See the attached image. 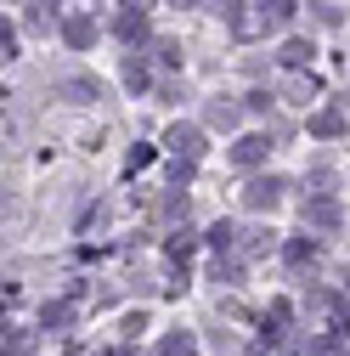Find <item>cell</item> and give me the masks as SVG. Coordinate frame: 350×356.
<instances>
[{
  "label": "cell",
  "mask_w": 350,
  "mask_h": 356,
  "mask_svg": "<svg viewBox=\"0 0 350 356\" xmlns=\"http://www.w3.org/2000/svg\"><path fill=\"white\" fill-rule=\"evenodd\" d=\"M299 220H305V227H311V232H322V238H333V232L344 227V209L333 204V193H311V198L299 204Z\"/></svg>",
  "instance_id": "cell-1"
},
{
  "label": "cell",
  "mask_w": 350,
  "mask_h": 356,
  "mask_svg": "<svg viewBox=\"0 0 350 356\" xmlns=\"http://www.w3.org/2000/svg\"><path fill=\"white\" fill-rule=\"evenodd\" d=\"M283 193H288L283 175H249V181H243V209L266 215V209H277V204H283Z\"/></svg>",
  "instance_id": "cell-2"
},
{
  "label": "cell",
  "mask_w": 350,
  "mask_h": 356,
  "mask_svg": "<svg viewBox=\"0 0 350 356\" xmlns=\"http://www.w3.org/2000/svg\"><path fill=\"white\" fill-rule=\"evenodd\" d=\"M164 147H169L175 159H187V164H198V159L209 153V147H203V130H198V124H169V130H164Z\"/></svg>",
  "instance_id": "cell-3"
},
{
  "label": "cell",
  "mask_w": 350,
  "mask_h": 356,
  "mask_svg": "<svg viewBox=\"0 0 350 356\" xmlns=\"http://www.w3.org/2000/svg\"><path fill=\"white\" fill-rule=\"evenodd\" d=\"M57 34H62L68 51H91V46H97V23L85 17V12H68V17L57 23Z\"/></svg>",
  "instance_id": "cell-4"
},
{
  "label": "cell",
  "mask_w": 350,
  "mask_h": 356,
  "mask_svg": "<svg viewBox=\"0 0 350 356\" xmlns=\"http://www.w3.org/2000/svg\"><path fill=\"white\" fill-rule=\"evenodd\" d=\"M311 136H317V142L350 136V113H344V108H317V113H311Z\"/></svg>",
  "instance_id": "cell-5"
},
{
  "label": "cell",
  "mask_w": 350,
  "mask_h": 356,
  "mask_svg": "<svg viewBox=\"0 0 350 356\" xmlns=\"http://www.w3.org/2000/svg\"><path fill=\"white\" fill-rule=\"evenodd\" d=\"M272 159V136H238L232 142V164L238 170H254V164H266Z\"/></svg>",
  "instance_id": "cell-6"
},
{
  "label": "cell",
  "mask_w": 350,
  "mask_h": 356,
  "mask_svg": "<svg viewBox=\"0 0 350 356\" xmlns=\"http://www.w3.org/2000/svg\"><path fill=\"white\" fill-rule=\"evenodd\" d=\"M238 119H243V108H238L232 97H215V102L203 108V124H209V130H238Z\"/></svg>",
  "instance_id": "cell-7"
},
{
  "label": "cell",
  "mask_w": 350,
  "mask_h": 356,
  "mask_svg": "<svg viewBox=\"0 0 350 356\" xmlns=\"http://www.w3.org/2000/svg\"><path fill=\"white\" fill-rule=\"evenodd\" d=\"M113 34H119V40H142V34H147V6L124 0V12H119V23H113Z\"/></svg>",
  "instance_id": "cell-8"
},
{
  "label": "cell",
  "mask_w": 350,
  "mask_h": 356,
  "mask_svg": "<svg viewBox=\"0 0 350 356\" xmlns=\"http://www.w3.org/2000/svg\"><path fill=\"white\" fill-rule=\"evenodd\" d=\"M311 57H317V46H311V40H283V46H277V63H283V68H294V74L311 63Z\"/></svg>",
  "instance_id": "cell-9"
},
{
  "label": "cell",
  "mask_w": 350,
  "mask_h": 356,
  "mask_svg": "<svg viewBox=\"0 0 350 356\" xmlns=\"http://www.w3.org/2000/svg\"><path fill=\"white\" fill-rule=\"evenodd\" d=\"M40 323H46L51 334H62L74 323V300H51V305H40Z\"/></svg>",
  "instance_id": "cell-10"
},
{
  "label": "cell",
  "mask_w": 350,
  "mask_h": 356,
  "mask_svg": "<svg viewBox=\"0 0 350 356\" xmlns=\"http://www.w3.org/2000/svg\"><path fill=\"white\" fill-rule=\"evenodd\" d=\"M57 23V6H51V0H28V34H46Z\"/></svg>",
  "instance_id": "cell-11"
},
{
  "label": "cell",
  "mask_w": 350,
  "mask_h": 356,
  "mask_svg": "<svg viewBox=\"0 0 350 356\" xmlns=\"http://www.w3.org/2000/svg\"><path fill=\"white\" fill-rule=\"evenodd\" d=\"M124 85H130V91H147V85H153L147 57H130V63H124Z\"/></svg>",
  "instance_id": "cell-12"
},
{
  "label": "cell",
  "mask_w": 350,
  "mask_h": 356,
  "mask_svg": "<svg viewBox=\"0 0 350 356\" xmlns=\"http://www.w3.org/2000/svg\"><path fill=\"white\" fill-rule=\"evenodd\" d=\"M232 243H238V227H232V220H215V227H209V249L215 254H232Z\"/></svg>",
  "instance_id": "cell-13"
},
{
  "label": "cell",
  "mask_w": 350,
  "mask_h": 356,
  "mask_svg": "<svg viewBox=\"0 0 350 356\" xmlns=\"http://www.w3.org/2000/svg\"><path fill=\"white\" fill-rule=\"evenodd\" d=\"M283 260H288V266H311V260H317V238H294V243L283 249Z\"/></svg>",
  "instance_id": "cell-14"
},
{
  "label": "cell",
  "mask_w": 350,
  "mask_h": 356,
  "mask_svg": "<svg viewBox=\"0 0 350 356\" xmlns=\"http://www.w3.org/2000/svg\"><path fill=\"white\" fill-rule=\"evenodd\" d=\"M62 97H74V102H97V97H102V85H97V79H68V85H62Z\"/></svg>",
  "instance_id": "cell-15"
},
{
  "label": "cell",
  "mask_w": 350,
  "mask_h": 356,
  "mask_svg": "<svg viewBox=\"0 0 350 356\" xmlns=\"http://www.w3.org/2000/svg\"><path fill=\"white\" fill-rule=\"evenodd\" d=\"M12 57H17V29L0 17V63H12Z\"/></svg>",
  "instance_id": "cell-16"
},
{
  "label": "cell",
  "mask_w": 350,
  "mask_h": 356,
  "mask_svg": "<svg viewBox=\"0 0 350 356\" xmlns=\"http://www.w3.org/2000/svg\"><path fill=\"white\" fill-rule=\"evenodd\" d=\"M153 57H158L164 68H181V46H175V40H158V46H153Z\"/></svg>",
  "instance_id": "cell-17"
},
{
  "label": "cell",
  "mask_w": 350,
  "mask_h": 356,
  "mask_svg": "<svg viewBox=\"0 0 350 356\" xmlns=\"http://www.w3.org/2000/svg\"><path fill=\"white\" fill-rule=\"evenodd\" d=\"M147 164H153V147H142V142H136V147H130V159H124V170L136 175V170H147Z\"/></svg>",
  "instance_id": "cell-18"
},
{
  "label": "cell",
  "mask_w": 350,
  "mask_h": 356,
  "mask_svg": "<svg viewBox=\"0 0 350 356\" xmlns=\"http://www.w3.org/2000/svg\"><path fill=\"white\" fill-rule=\"evenodd\" d=\"M209 12H215V17H221V23H232V17L243 12V6H238V0H209Z\"/></svg>",
  "instance_id": "cell-19"
},
{
  "label": "cell",
  "mask_w": 350,
  "mask_h": 356,
  "mask_svg": "<svg viewBox=\"0 0 350 356\" xmlns=\"http://www.w3.org/2000/svg\"><path fill=\"white\" fill-rule=\"evenodd\" d=\"M243 108H249V113H272V91H249Z\"/></svg>",
  "instance_id": "cell-20"
},
{
  "label": "cell",
  "mask_w": 350,
  "mask_h": 356,
  "mask_svg": "<svg viewBox=\"0 0 350 356\" xmlns=\"http://www.w3.org/2000/svg\"><path fill=\"white\" fill-rule=\"evenodd\" d=\"M175 6H198V0H175Z\"/></svg>",
  "instance_id": "cell-21"
},
{
  "label": "cell",
  "mask_w": 350,
  "mask_h": 356,
  "mask_svg": "<svg viewBox=\"0 0 350 356\" xmlns=\"http://www.w3.org/2000/svg\"><path fill=\"white\" fill-rule=\"evenodd\" d=\"M23 6H28V0H23Z\"/></svg>",
  "instance_id": "cell-22"
}]
</instances>
